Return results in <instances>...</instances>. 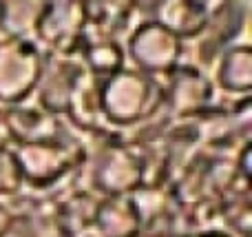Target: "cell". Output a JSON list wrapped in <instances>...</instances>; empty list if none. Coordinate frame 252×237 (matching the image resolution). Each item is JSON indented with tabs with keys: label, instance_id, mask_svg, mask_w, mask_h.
<instances>
[{
	"label": "cell",
	"instance_id": "cell-1",
	"mask_svg": "<svg viewBox=\"0 0 252 237\" xmlns=\"http://www.w3.org/2000/svg\"><path fill=\"white\" fill-rule=\"evenodd\" d=\"M164 102V91L155 80L139 71L122 69L97 82V106L109 122L126 127L151 115Z\"/></svg>",
	"mask_w": 252,
	"mask_h": 237
},
{
	"label": "cell",
	"instance_id": "cell-2",
	"mask_svg": "<svg viewBox=\"0 0 252 237\" xmlns=\"http://www.w3.org/2000/svg\"><path fill=\"white\" fill-rule=\"evenodd\" d=\"M44 58L33 40L4 38L0 42V102L18 104L38 89Z\"/></svg>",
	"mask_w": 252,
	"mask_h": 237
},
{
	"label": "cell",
	"instance_id": "cell-3",
	"mask_svg": "<svg viewBox=\"0 0 252 237\" xmlns=\"http://www.w3.org/2000/svg\"><path fill=\"white\" fill-rule=\"evenodd\" d=\"M78 146L62 142L58 137L20 144L13 151V160H16L22 182L35 186V189H47V186L56 184L60 177H64L78 164Z\"/></svg>",
	"mask_w": 252,
	"mask_h": 237
},
{
	"label": "cell",
	"instance_id": "cell-4",
	"mask_svg": "<svg viewBox=\"0 0 252 237\" xmlns=\"http://www.w3.org/2000/svg\"><path fill=\"white\" fill-rule=\"evenodd\" d=\"M128 51L144 75H170L182 67L184 40L155 20L142 22L128 38Z\"/></svg>",
	"mask_w": 252,
	"mask_h": 237
},
{
	"label": "cell",
	"instance_id": "cell-5",
	"mask_svg": "<svg viewBox=\"0 0 252 237\" xmlns=\"http://www.w3.org/2000/svg\"><path fill=\"white\" fill-rule=\"evenodd\" d=\"M35 34L44 44L62 56L80 51L87 38V18L82 2H44L35 25Z\"/></svg>",
	"mask_w": 252,
	"mask_h": 237
},
{
	"label": "cell",
	"instance_id": "cell-6",
	"mask_svg": "<svg viewBox=\"0 0 252 237\" xmlns=\"http://www.w3.org/2000/svg\"><path fill=\"white\" fill-rule=\"evenodd\" d=\"M93 184L109 198L130 195L144 186V162L133 151L111 146L93 169Z\"/></svg>",
	"mask_w": 252,
	"mask_h": 237
},
{
	"label": "cell",
	"instance_id": "cell-7",
	"mask_svg": "<svg viewBox=\"0 0 252 237\" xmlns=\"http://www.w3.org/2000/svg\"><path fill=\"white\" fill-rule=\"evenodd\" d=\"M170 82L164 91V100L175 118L204 115L213 98V84L192 67H177L168 75Z\"/></svg>",
	"mask_w": 252,
	"mask_h": 237
},
{
	"label": "cell",
	"instance_id": "cell-8",
	"mask_svg": "<svg viewBox=\"0 0 252 237\" xmlns=\"http://www.w3.org/2000/svg\"><path fill=\"white\" fill-rule=\"evenodd\" d=\"M82 78V67L71 60H51L44 62L42 78L38 82V93L42 109L49 115L69 113V104L78 82Z\"/></svg>",
	"mask_w": 252,
	"mask_h": 237
},
{
	"label": "cell",
	"instance_id": "cell-9",
	"mask_svg": "<svg viewBox=\"0 0 252 237\" xmlns=\"http://www.w3.org/2000/svg\"><path fill=\"white\" fill-rule=\"evenodd\" d=\"M93 229L100 237H137L142 233L139 213L130 195H115L97 202Z\"/></svg>",
	"mask_w": 252,
	"mask_h": 237
},
{
	"label": "cell",
	"instance_id": "cell-10",
	"mask_svg": "<svg viewBox=\"0 0 252 237\" xmlns=\"http://www.w3.org/2000/svg\"><path fill=\"white\" fill-rule=\"evenodd\" d=\"M155 22L164 25L168 31H173L177 38H188L204 31L206 22L210 18V11L206 2H190V0H170V2L157 4Z\"/></svg>",
	"mask_w": 252,
	"mask_h": 237
},
{
	"label": "cell",
	"instance_id": "cell-11",
	"mask_svg": "<svg viewBox=\"0 0 252 237\" xmlns=\"http://www.w3.org/2000/svg\"><path fill=\"white\" fill-rule=\"evenodd\" d=\"M4 127L20 144L44 142L58 137V122L47 111L35 109H11L4 115Z\"/></svg>",
	"mask_w": 252,
	"mask_h": 237
},
{
	"label": "cell",
	"instance_id": "cell-12",
	"mask_svg": "<svg viewBox=\"0 0 252 237\" xmlns=\"http://www.w3.org/2000/svg\"><path fill=\"white\" fill-rule=\"evenodd\" d=\"M217 80L223 91L248 96L252 89V49L248 44H237L223 53Z\"/></svg>",
	"mask_w": 252,
	"mask_h": 237
},
{
	"label": "cell",
	"instance_id": "cell-13",
	"mask_svg": "<svg viewBox=\"0 0 252 237\" xmlns=\"http://www.w3.org/2000/svg\"><path fill=\"white\" fill-rule=\"evenodd\" d=\"M80 53H82L84 65H87L91 78H95V82H104V80H109L118 71H122L124 51L111 38H97V40L84 38Z\"/></svg>",
	"mask_w": 252,
	"mask_h": 237
},
{
	"label": "cell",
	"instance_id": "cell-14",
	"mask_svg": "<svg viewBox=\"0 0 252 237\" xmlns=\"http://www.w3.org/2000/svg\"><path fill=\"white\" fill-rule=\"evenodd\" d=\"M44 2H0V29L7 38L29 40L35 34V25Z\"/></svg>",
	"mask_w": 252,
	"mask_h": 237
},
{
	"label": "cell",
	"instance_id": "cell-15",
	"mask_svg": "<svg viewBox=\"0 0 252 237\" xmlns=\"http://www.w3.org/2000/svg\"><path fill=\"white\" fill-rule=\"evenodd\" d=\"M95 211H97V202L91 200V195L87 193H78L64 202V206L58 211L56 224L66 237H73L82 231L91 229L93 220H95Z\"/></svg>",
	"mask_w": 252,
	"mask_h": 237
},
{
	"label": "cell",
	"instance_id": "cell-16",
	"mask_svg": "<svg viewBox=\"0 0 252 237\" xmlns=\"http://www.w3.org/2000/svg\"><path fill=\"white\" fill-rule=\"evenodd\" d=\"M22 184V177L18 173L13 153H7V149H0V193H13Z\"/></svg>",
	"mask_w": 252,
	"mask_h": 237
},
{
	"label": "cell",
	"instance_id": "cell-17",
	"mask_svg": "<svg viewBox=\"0 0 252 237\" xmlns=\"http://www.w3.org/2000/svg\"><path fill=\"white\" fill-rule=\"evenodd\" d=\"M9 224H11V220H9L7 211L0 206V237H4V233H7V229H9Z\"/></svg>",
	"mask_w": 252,
	"mask_h": 237
},
{
	"label": "cell",
	"instance_id": "cell-18",
	"mask_svg": "<svg viewBox=\"0 0 252 237\" xmlns=\"http://www.w3.org/2000/svg\"><path fill=\"white\" fill-rule=\"evenodd\" d=\"M197 237H230V235L221 233V231H206V233H201V235H197Z\"/></svg>",
	"mask_w": 252,
	"mask_h": 237
}]
</instances>
